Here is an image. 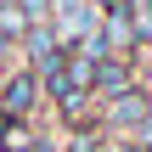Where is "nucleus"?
<instances>
[{
  "label": "nucleus",
  "mask_w": 152,
  "mask_h": 152,
  "mask_svg": "<svg viewBox=\"0 0 152 152\" xmlns=\"http://www.w3.org/2000/svg\"><path fill=\"white\" fill-rule=\"evenodd\" d=\"M124 152H152V118L135 130V135H130V141H124Z\"/></svg>",
  "instance_id": "obj_8"
},
{
  "label": "nucleus",
  "mask_w": 152,
  "mask_h": 152,
  "mask_svg": "<svg viewBox=\"0 0 152 152\" xmlns=\"http://www.w3.org/2000/svg\"><path fill=\"white\" fill-rule=\"evenodd\" d=\"M28 11V23H51V0H17Z\"/></svg>",
  "instance_id": "obj_9"
},
{
  "label": "nucleus",
  "mask_w": 152,
  "mask_h": 152,
  "mask_svg": "<svg viewBox=\"0 0 152 152\" xmlns=\"http://www.w3.org/2000/svg\"><path fill=\"white\" fill-rule=\"evenodd\" d=\"M17 51H23V68H39L51 51H62V39H56V28H51V23H34V28H28V39H23Z\"/></svg>",
  "instance_id": "obj_6"
},
{
  "label": "nucleus",
  "mask_w": 152,
  "mask_h": 152,
  "mask_svg": "<svg viewBox=\"0 0 152 152\" xmlns=\"http://www.w3.org/2000/svg\"><path fill=\"white\" fill-rule=\"evenodd\" d=\"M147 96H152V85H147Z\"/></svg>",
  "instance_id": "obj_12"
},
{
  "label": "nucleus",
  "mask_w": 152,
  "mask_h": 152,
  "mask_svg": "<svg viewBox=\"0 0 152 152\" xmlns=\"http://www.w3.org/2000/svg\"><path fill=\"white\" fill-rule=\"evenodd\" d=\"M51 28H56V39L73 51L85 34L102 28V6H96V0H51Z\"/></svg>",
  "instance_id": "obj_3"
},
{
  "label": "nucleus",
  "mask_w": 152,
  "mask_h": 152,
  "mask_svg": "<svg viewBox=\"0 0 152 152\" xmlns=\"http://www.w3.org/2000/svg\"><path fill=\"white\" fill-rule=\"evenodd\" d=\"M45 107V85L34 79V68H11L6 85H0V118H17V124H34V113Z\"/></svg>",
  "instance_id": "obj_1"
},
{
  "label": "nucleus",
  "mask_w": 152,
  "mask_h": 152,
  "mask_svg": "<svg viewBox=\"0 0 152 152\" xmlns=\"http://www.w3.org/2000/svg\"><path fill=\"white\" fill-rule=\"evenodd\" d=\"M102 39H107V51H113V56H135V51H141V34H135V6H130V0H118V6L102 17Z\"/></svg>",
  "instance_id": "obj_5"
},
{
  "label": "nucleus",
  "mask_w": 152,
  "mask_h": 152,
  "mask_svg": "<svg viewBox=\"0 0 152 152\" xmlns=\"http://www.w3.org/2000/svg\"><path fill=\"white\" fill-rule=\"evenodd\" d=\"M141 85H147V73H141V62H135V56H107V62L96 68V102L130 96V90H141Z\"/></svg>",
  "instance_id": "obj_4"
},
{
  "label": "nucleus",
  "mask_w": 152,
  "mask_h": 152,
  "mask_svg": "<svg viewBox=\"0 0 152 152\" xmlns=\"http://www.w3.org/2000/svg\"><path fill=\"white\" fill-rule=\"evenodd\" d=\"M28 28H34V23H28V11H23L17 0H11V6H0V39H6V45H23V39H28Z\"/></svg>",
  "instance_id": "obj_7"
},
{
  "label": "nucleus",
  "mask_w": 152,
  "mask_h": 152,
  "mask_svg": "<svg viewBox=\"0 0 152 152\" xmlns=\"http://www.w3.org/2000/svg\"><path fill=\"white\" fill-rule=\"evenodd\" d=\"M39 152H62V147H51V141H39Z\"/></svg>",
  "instance_id": "obj_10"
},
{
  "label": "nucleus",
  "mask_w": 152,
  "mask_h": 152,
  "mask_svg": "<svg viewBox=\"0 0 152 152\" xmlns=\"http://www.w3.org/2000/svg\"><path fill=\"white\" fill-rule=\"evenodd\" d=\"M152 118V96L147 85L141 90H130V96H113V102H102V135H118V141H130L141 124Z\"/></svg>",
  "instance_id": "obj_2"
},
{
  "label": "nucleus",
  "mask_w": 152,
  "mask_h": 152,
  "mask_svg": "<svg viewBox=\"0 0 152 152\" xmlns=\"http://www.w3.org/2000/svg\"><path fill=\"white\" fill-rule=\"evenodd\" d=\"M0 6H11V0H0Z\"/></svg>",
  "instance_id": "obj_11"
}]
</instances>
